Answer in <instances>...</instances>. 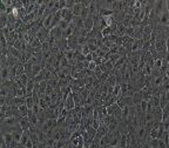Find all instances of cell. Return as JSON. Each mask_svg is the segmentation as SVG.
<instances>
[{
    "instance_id": "1",
    "label": "cell",
    "mask_w": 169,
    "mask_h": 148,
    "mask_svg": "<svg viewBox=\"0 0 169 148\" xmlns=\"http://www.w3.org/2000/svg\"><path fill=\"white\" fill-rule=\"evenodd\" d=\"M48 36H49V30H47L44 26H41L40 30L36 33V38L40 40L41 44H44V42H46L48 40Z\"/></svg>"
},
{
    "instance_id": "2",
    "label": "cell",
    "mask_w": 169,
    "mask_h": 148,
    "mask_svg": "<svg viewBox=\"0 0 169 148\" xmlns=\"http://www.w3.org/2000/svg\"><path fill=\"white\" fill-rule=\"evenodd\" d=\"M117 105L121 107H126V106H134V101H133V96H125V98H120L117 100Z\"/></svg>"
},
{
    "instance_id": "3",
    "label": "cell",
    "mask_w": 169,
    "mask_h": 148,
    "mask_svg": "<svg viewBox=\"0 0 169 148\" xmlns=\"http://www.w3.org/2000/svg\"><path fill=\"white\" fill-rule=\"evenodd\" d=\"M75 101H74V98H73V94L70 93V95H68V98L66 99V101H65L64 104V108L66 109V111H73L74 108H75Z\"/></svg>"
},
{
    "instance_id": "4",
    "label": "cell",
    "mask_w": 169,
    "mask_h": 148,
    "mask_svg": "<svg viewBox=\"0 0 169 148\" xmlns=\"http://www.w3.org/2000/svg\"><path fill=\"white\" fill-rule=\"evenodd\" d=\"M153 31H154V27L152 25H148L146 27H143V36H142V40L143 41H149L150 40Z\"/></svg>"
},
{
    "instance_id": "5",
    "label": "cell",
    "mask_w": 169,
    "mask_h": 148,
    "mask_svg": "<svg viewBox=\"0 0 169 148\" xmlns=\"http://www.w3.org/2000/svg\"><path fill=\"white\" fill-rule=\"evenodd\" d=\"M117 132L121 134V135H127L129 133V127L128 125L123 121H120L119 122V127H117Z\"/></svg>"
},
{
    "instance_id": "6",
    "label": "cell",
    "mask_w": 169,
    "mask_h": 148,
    "mask_svg": "<svg viewBox=\"0 0 169 148\" xmlns=\"http://www.w3.org/2000/svg\"><path fill=\"white\" fill-rule=\"evenodd\" d=\"M19 125H20V127L23 128V132H25V130H29V128H31V124H29L28 116H23V118L20 119Z\"/></svg>"
},
{
    "instance_id": "7",
    "label": "cell",
    "mask_w": 169,
    "mask_h": 148,
    "mask_svg": "<svg viewBox=\"0 0 169 148\" xmlns=\"http://www.w3.org/2000/svg\"><path fill=\"white\" fill-rule=\"evenodd\" d=\"M10 80V67L1 68V83L6 82Z\"/></svg>"
},
{
    "instance_id": "8",
    "label": "cell",
    "mask_w": 169,
    "mask_h": 148,
    "mask_svg": "<svg viewBox=\"0 0 169 148\" xmlns=\"http://www.w3.org/2000/svg\"><path fill=\"white\" fill-rule=\"evenodd\" d=\"M115 102H117V98H115L113 94H108L106 96L105 101H104V106L108 107L111 106V105H113V104H115Z\"/></svg>"
},
{
    "instance_id": "9",
    "label": "cell",
    "mask_w": 169,
    "mask_h": 148,
    "mask_svg": "<svg viewBox=\"0 0 169 148\" xmlns=\"http://www.w3.org/2000/svg\"><path fill=\"white\" fill-rule=\"evenodd\" d=\"M162 116H163V112L162 108L158 107L154 111V121L155 122H162Z\"/></svg>"
},
{
    "instance_id": "10",
    "label": "cell",
    "mask_w": 169,
    "mask_h": 148,
    "mask_svg": "<svg viewBox=\"0 0 169 148\" xmlns=\"http://www.w3.org/2000/svg\"><path fill=\"white\" fill-rule=\"evenodd\" d=\"M142 100H143V96H142V93H141V91H139V92H135L134 95H133V101H134V106L141 105Z\"/></svg>"
},
{
    "instance_id": "11",
    "label": "cell",
    "mask_w": 169,
    "mask_h": 148,
    "mask_svg": "<svg viewBox=\"0 0 169 148\" xmlns=\"http://www.w3.org/2000/svg\"><path fill=\"white\" fill-rule=\"evenodd\" d=\"M25 74L29 79H33V65L31 62H26L25 64Z\"/></svg>"
},
{
    "instance_id": "12",
    "label": "cell",
    "mask_w": 169,
    "mask_h": 148,
    "mask_svg": "<svg viewBox=\"0 0 169 148\" xmlns=\"http://www.w3.org/2000/svg\"><path fill=\"white\" fill-rule=\"evenodd\" d=\"M120 108H121V107L117 105V102H115V104H113V105L107 107V113H108V115H112V116H113Z\"/></svg>"
},
{
    "instance_id": "13",
    "label": "cell",
    "mask_w": 169,
    "mask_h": 148,
    "mask_svg": "<svg viewBox=\"0 0 169 148\" xmlns=\"http://www.w3.org/2000/svg\"><path fill=\"white\" fill-rule=\"evenodd\" d=\"M18 111H19V115H20V116H23H23H28L29 108L26 106V104L18 107Z\"/></svg>"
},
{
    "instance_id": "14",
    "label": "cell",
    "mask_w": 169,
    "mask_h": 148,
    "mask_svg": "<svg viewBox=\"0 0 169 148\" xmlns=\"http://www.w3.org/2000/svg\"><path fill=\"white\" fill-rule=\"evenodd\" d=\"M70 24L68 23V21H66V20H62V19H61V20L59 21L58 27H59V28H60L61 31H65L66 28H68V26H70Z\"/></svg>"
},
{
    "instance_id": "15",
    "label": "cell",
    "mask_w": 169,
    "mask_h": 148,
    "mask_svg": "<svg viewBox=\"0 0 169 148\" xmlns=\"http://www.w3.org/2000/svg\"><path fill=\"white\" fill-rule=\"evenodd\" d=\"M34 105H35V102H34L33 96H27V98H26V106L28 107L29 109H32Z\"/></svg>"
},
{
    "instance_id": "16",
    "label": "cell",
    "mask_w": 169,
    "mask_h": 148,
    "mask_svg": "<svg viewBox=\"0 0 169 148\" xmlns=\"http://www.w3.org/2000/svg\"><path fill=\"white\" fill-rule=\"evenodd\" d=\"M80 52H81V53L83 54L85 57H86V55H88V54H89V53H92V52H91V49H89V47H88L87 45H85V46H82L81 49H80Z\"/></svg>"
},
{
    "instance_id": "17",
    "label": "cell",
    "mask_w": 169,
    "mask_h": 148,
    "mask_svg": "<svg viewBox=\"0 0 169 148\" xmlns=\"http://www.w3.org/2000/svg\"><path fill=\"white\" fill-rule=\"evenodd\" d=\"M96 67H98V65H96L94 61H91V62H89V65H88V70H89V71H93L94 72Z\"/></svg>"
},
{
    "instance_id": "18",
    "label": "cell",
    "mask_w": 169,
    "mask_h": 148,
    "mask_svg": "<svg viewBox=\"0 0 169 148\" xmlns=\"http://www.w3.org/2000/svg\"><path fill=\"white\" fill-rule=\"evenodd\" d=\"M166 8H167V12L169 13V0L166 1Z\"/></svg>"
}]
</instances>
